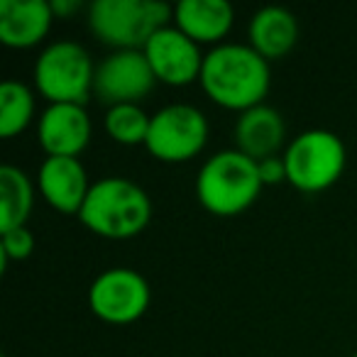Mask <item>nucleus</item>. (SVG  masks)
<instances>
[{"mask_svg":"<svg viewBox=\"0 0 357 357\" xmlns=\"http://www.w3.org/2000/svg\"><path fill=\"white\" fill-rule=\"evenodd\" d=\"M91 118L86 105L52 103L40 118V144L47 157H79L91 142Z\"/></svg>","mask_w":357,"mask_h":357,"instance_id":"nucleus-11","label":"nucleus"},{"mask_svg":"<svg viewBox=\"0 0 357 357\" xmlns=\"http://www.w3.org/2000/svg\"><path fill=\"white\" fill-rule=\"evenodd\" d=\"M235 10L228 0H181L174 8V25L196 45H223L233 30Z\"/></svg>","mask_w":357,"mask_h":357,"instance_id":"nucleus-15","label":"nucleus"},{"mask_svg":"<svg viewBox=\"0 0 357 357\" xmlns=\"http://www.w3.org/2000/svg\"><path fill=\"white\" fill-rule=\"evenodd\" d=\"M152 218L147 191L125 176H105L91 184L79 220L105 240L137 238Z\"/></svg>","mask_w":357,"mask_h":357,"instance_id":"nucleus-2","label":"nucleus"},{"mask_svg":"<svg viewBox=\"0 0 357 357\" xmlns=\"http://www.w3.org/2000/svg\"><path fill=\"white\" fill-rule=\"evenodd\" d=\"M149 120H152V115L144 113L137 103L113 105L105 113V132L113 142L135 147V144L147 142Z\"/></svg>","mask_w":357,"mask_h":357,"instance_id":"nucleus-19","label":"nucleus"},{"mask_svg":"<svg viewBox=\"0 0 357 357\" xmlns=\"http://www.w3.org/2000/svg\"><path fill=\"white\" fill-rule=\"evenodd\" d=\"M174 22V8L162 0H96L89 6V30L113 52L144 50L149 37Z\"/></svg>","mask_w":357,"mask_h":357,"instance_id":"nucleus-4","label":"nucleus"},{"mask_svg":"<svg viewBox=\"0 0 357 357\" xmlns=\"http://www.w3.org/2000/svg\"><path fill=\"white\" fill-rule=\"evenodd\" d=\"M199 81L215 105L245 113L264 103L272 86V69L250 45L223 42L206 54Z\"/></svg>","mask_w":357,"mask_h":357,"instance_id":"nucleus-1","label":"nucleus"},{"mask_svg":"<svg viewBox=\"0 0 357 357\" xmlns=\"http://www.w3.org/2000/svg\"><path fill=\"white\" fill-rule=\"evenodd\" d=\"M262 178L257 162L238 149H223L208 157L196 176V196L208 213L220 218L240 215L259 199Z\"/></svg>","mask_w":357,"mask_h":357,"instance_id":"nucleus-3","label":"nucleus"},{"mask_svg":"<svg viewBox=\"0 0 357 357\" xmlns=\"http://www.w3.org/2000/svg\"><path fill=\"white\" fill-rule=\"evenodd\" d=\"M233 139L238 152H243L245 157L255 159V162H262V159L277 157L284 139H287V125H284L279 110L262 103L257 108L240 113L233 128Z\"/></svg>","mask_w":357,"mask_h":357,"instance_id":"nucleus-14","label":"nucleus"},{"mask_svg":"<svg viewBox=\"0 0 357 357\" xmlns=\"http://www.w3.org/2000/svg\"><path fill=\"white\" fill-rule=\"evenodd\" d=\"M142 52L159 84L181 89L201 79L206 54H201V47L176 25H167L154 32Z\"/></svg>","mask_w":357,"mask_h":357,"instance_id":"nucleus-10","label":"nucleus"},{"mask_svg":"<svg viewBox=\"0 0 357 357\" xmlns=\"http://www.w3.org/2000/svg\"><path fill=\"white\" fill-rule=\"evenodd\" d=\"M79 10H81V0H52V13L59 20H66V17H71Z\"/></svg>","mask_w":357,"mask_h":357,"instance_id":"nucleus-22","label":"nucleus"},{"mask_svg":"<svg viewBox=\"0 0 357 357\" xmlns=\"http://www.w3.org/2000/svg\"><path fill=\"white\" fill-rule=\"evenodd\" d=\"M35 93L22 81H6L0 86V137L10 139L25 132L35 118Z\"/></svg>","mask_w":357,"mask_h":357,"instance_id":"nucleus-18","label":"nucleus"},{"mask_svg":"<svg viewBox=\"0 0 357 357\" xmlns=\"http://www.w3.org/2000/svg\"><path fill=\"white\" fill-rule=\"evenodd\" d=\"M287 181L303 194H318L335 184L345 169V144L331 130H306L284 149Z\"/></svg>","mask_w":357,"mask_h":357,"instance_id":"nucleus-6","label":"nucleus"},{"mask_svg":"<svg viewBox=\"0 0 357 357\" xmlns=\"http://www.w3.org/2000/svg\"><path fill=\"white\" fill-rule=\"evenodd\" d=\"M298 42V20L287 8L267 6L257 10L248 22V45L264 56L277 61L287 56Z\"/></svg>","mask_w":357,"mask_h":357,"instance_id":"nucleus-16","label":"nucleus"},{"mask_svg":"<svg viewBox=\"0 0 357 357\" xmlns=\"http://www.w3.org/2000/svg\"><path fill=\"white\" fill-rule=\"evenodd\" d=\"M154 86H157V76H154L142 50L110 52L96 66L93 93L108 108L125 103H139V100L152 93Z\"/></svg>","mask_w":357,"mask_h":357,"instance_id":"nucleus-9","label":"nucleus"},{"mask_svg":"<svg viewBox=\"0 0 357 357\" xmlns=\"http://www.w3.org/2000/svg\"><path fill=\"white\" fill-rule=\"evenodd\" d=\"M0 235H3L0 238V267L3 269H8L10 262H22L35 252V235L27 225Z\"/></svg>","mask_w":357,"mask_h":357,"instance_id":"nucleus-20","label":"nucleus"},{"mask_svg":"<svg viewBox=\"0 0 357 357\" xmlns=\"http://www.w3.org/2000/svg\"><path fill=\"white\" fill-rule=\"evenodd\" d=\"M96 64L91 54L71 40L52 42L35 61V86L52 103L86 105L93 93Z\"/></svg>","mask_w":357,"mask_h":357,"instance_id":"nucleus-5","label":"nucleus"},{"mask_svg":"<svg viewBox=\"0 0 357 357\" xmlns=\"http://www.w3.org/2000/svg\"><path fill=\"white\" fill-rule=\"evenodd\" d=\"M54 13L47 0H0V42L10 50H32L50 35Z\"/></svg>","mask_w":357,"mask_h":357,"instance_id":"nucleus-13","label":"nucleus"},{"mask_svg":"<svg viewBox=\"0 0 357 357\" xmlns=\"http://www.w3.org/2000/svg\"><path fill=\"white\" fill-rule=\"evenodd\" d=\"M208 142V120L189 103H172L152 115L147 132V152L167 164L191 162Z\"/></svg>","mask_w":357,"mask_h":357,"instance_id":"nucleus-7","label":"nucleus"},{"mask_svg":"<svg viewBox=\"0 0 357 357\" xmlns=\"http://www.w3.org/2000/svg\"><path fill=\"white\" fill-rule=\"evenodd\" d=\"M257 169H259V178H262V186H277L282 181H287V162L279 154L257 162Z\"/></svg>","mask_w":357,"mask_h":357,"instance_id":"nucleus-21","label":"nucleus"},{"mask_svg":"<svg viewBox=\"0 0 357 357\" xmlns=\"http://www.w3.org/2000/svg\"><path fill=\"white\" fill-rule=\"evenodd\" d=\"M352 357H357V352H355V355H352Z\"/></svg>","mask_w":357,"mask_h":357,"instance_id":"nucleus-23","label":"nucleus"},{"mask_svg":"<svg viewBox=\"0 0 357 357\" xmlns=\"http://www.w3.org/2000/svg\"><path fill=\"white\" fill-rule=\"evenodd\" d=\"M149 284L137 269L113 267L100 272L89 289L91 313L110 326H128L149 308Z\"/></svg>","mask_w":357,"mask_h":357,"instance_id":"nucleus-8","label":"nucleus"},{"mask_svg":"<svg viewBox=\"0 0 357 357\" xmlns=\"http://www.w3.org/2000/svg\"><path fill=\"white\" fill-rule=\"evenodd\" d=\"M35 206V186L20 167H0V233L22 228Z\"/></svg>","mask_w":357,"mask_h":357,"instance_id":"nucleus-17","label":"nucleus"},{"mask_svg":"<svg viewBox=\"0 0 357 357\" xmlns=\"http://www.w3.org/2000/svg\"><path fill=\"white\" fill-rule=\"evenodd\" d=\"M40 191L54 211L79 215L91 191L86 167L79 157H47L40 167Z\"/></svg>","mask_w":357,"mask_h":357,"instance_id":"nucleus-12","label":"nucleus"}]
</instances>
